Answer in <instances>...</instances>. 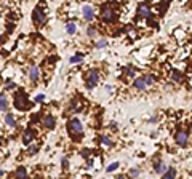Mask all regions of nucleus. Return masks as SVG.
Masks as SVG:
<instances>
[{
  "label": "nucleus",
  "instance_id": "obj_3",
  "mask_svg": "<svg viewBox=\"0 0 192 179\" xmlns=\"http://www.w3.org/2000/svg\"><path fill=\"white\" fill-rule=\"evenodd\" d=\"M102 19H104L106 22H114V21L117 19L114 10H112L109 5H104V7H102Z\"/></svg>",
  "mask_w": 192,
  "mask_h": 179
},
{
  "label": "nucleus",
  "instance_id": "obj_11",
  "mask_svg": "<svg viewBox=\"0 0 192 179\" xmlns=\"http://www.w3.org/2000/svg\"><path fill=\"white\" fill-rule=\"evenodd\" d=\"M29 79L31 80H37V79H39V69H37L35 66H32L31 67V71H29Z\"/></svg>",
  "mask_w": 192,
  "mask_h": 179
},
{
  "label": "nucleus",
  "instance_id": "obj_22",
  "mask_svg": "<svg viewBox=\"0 0 192 179\" xmlns=\"http://www.w3.org/2000/svg\"><path fill=\"white\" fill-rule=\"evenodd\" d=\"M117 166H119V163H112V165H109V166H107V173L115 171V169H117Z\"/></svg>",
  "mask_w": 192,
  "mask_h": 179
},
{
  "label": "nucleus",
  "instance_id": "obj_8",
  "mask_svg": "<svg viewBox=\"0 0 192 179\" xmlns=\"http://www.w3.org/2000/svg\"><path fill=\"white\" fill-rule=\"evenodd\" d=\"M82 13H83V18H85L87 21H91L93 18H95V13H93V8H91L90 5H85V7H83Z\"/></svg>",
  "mask_w": 192,
  "mask_h": 179
},
{
  "label": "nucleus",
  "instance_id": "obj_7",
  "mask_svg": "<svg viewBox=\"0 0 192 179\" xmlns=\"http://www.w3.org/2000/svg\"><path fill=\"white\" fill-rule=\"evenodd\" d=\"M45 13L40 10V7H37L35 10H34V21L35 22H39V24H42V22H45Z\"/></svg>",
  "mask_w": 192,
  "mask_h": 179
},
{
  "label": "nucleus",
  "instance_id": "obj_27",
  "mask_svg": "<svg viewBox=\"0 0 192 179\" xmlns=\"http://www.w3.org/2000/svg\"><path fill=\"white\" fill-rule=\"evenodd\" d=\"M95 34H96V30H95V29H88V35H91V37H93Z\"/></svg>",
  "mask_w": 192,
  "mask_h": 179
},
{
  "label": "nucleus",
  "instance_id": "obj_23",
  "mask_svg": "<svg viewBox=\"0 0 192 179\" xmlns=\"http://www.w3.org/2000/svg\"><path fill=\"white\" fill-rule=\"evenodd\" d=\"M101 141H102V144H106V146H112V141L109 139V137H106V136H102Z\"/></svg>",
  "mask_w": 192,
  "mask_h": 179
},
{
  "label": "nucleus",
  "instance_id": "obj_5",
  "mask_svg": "<svg viewBox=\"0 0 192 179\" xmlns=\"http://www.w3.org/2000/svg\"><path fill=\"white\" fill-rule=\"evenodd\" d=\"M187 139H189V134H187V131L179 130V131L176 133V142H178L179 146H182V147L187 144Z\"/></svg>",
  "mask_w": 192,
  "mask_h": 179
},
{
  "label": "nucleus",
  "instance_id": "obj_18",
  "mask_svg": "<svg viewBox=\"0 0 192 179\" xmlns=\"http://www.w3.org/2000/svg\"><path fill=\"white\" fill-rule=\"evenodd\" d=\"M143 80H144V83H146V86H147V85H151V83H154V82H155V79H154V75H147V77H143Z\"/></svg>",
  "mask_w": 192,
  "mask_h": 179
},
{
  "label": "nucleus",
  "instance_id": "obj_24",
  "mask_svg": "<svg viewBox=\"0 0 192 179\" xmlns=\"http://www.w3.org/2000/svg\"><path fill=\"white\" fill-rule=\"evenodd\" d=\"M106 45H107L106 40H99V42L96 43V47H98V48H102V47H106Z\"/></svg>",
  "mask_w": 192,
  "mask_h": 179
},
{
  "label": "nucleus",
  "instance_id": "obj_26",
  "mask_svg": "<svg viewBox=\"0 0 192 179\" xmlns=\"http://www.w3.org/2000/svg\"><path fill=\"white\" fill-rule=\"evenodd\" d=\"M138 173H139V171H138L136 168H134V169H130V176H131V178H136Z\"/></svg>",
  "mask_w": 192,
  "mask_h": 179
},
{
  "label": "nucleus",
  "instance_id": "obj_25",
  "mask_svg": "<svg viewBox=\"0 0 192 179\" xmlns=\"http://www.w3.org/2000/svg\"><path fill=\"white\" fill-rule=\"evenodd\" d=\"M167 8H168V2H165V3H163V5H162V7H158V11H160V13H163V11L167 10Z\"/></svg>",
  "mask_w": 192,
  "mask_h": 179
},
{
  "label": "nucleus",
  "instance_id": "obj_6",
  "mask_svg": "<svg viewBox=\"0 0 192 179\" xmlns=\"http://www.w3.org/2000/svg\"><path fill=\"white\" fill-rule=\"evenodd\" d=\"M138 15L139 16H143V18H151V8H149L146 3H141V5H139V8H138Z\"/></svg>",
  "mask_w": 192,
  "mask_h": 179
},
{
  "label": "nucleus",
  "instance_id": "obj_12",
  "mask_svg": "<svg viewBox=\"0 0 192 179\" xmlns=\"http://www.w3.org/2000/svg\"><path fill=\"white\" fill-rule=\"evenodd\" d=\"M175 178H176V169L175 168H170L165 173V176H163V179H175Z\"/></svg>",
  "mask_w": 192,
  "mask_h": 179
},
{
  "label": "nucleus",
  "instance_id": "obj_10",
  "mask_svg": "<svg viewBox=\"0 0 192 179\" xmlns=\"http://www.w3.org/2000/svg\"><path fill=\"white\" fill-rule=\"evenodd\" d=\"M43 123H45L46 128H53V126H55V117H53V115H46V117L43 118Z\"/></svg>",
  "mask_w": 192,
  "mask_h": 179
},
{
  "label": "nucleus",
  "instance_id": "obj_4",
  "mask_svg": "<svg viewBox=\"0 0 192 179\" xmlns=\"http://www.w3.org/2000/svg\"><path fill=\"white\" fill-rule=\"evenodd\" d=\"M98 80H99L98 72L95 71V69H91V71L87 74V86H88V88H93V86L98 83Z\"/></svg>",
  "mask_w": 192,
  "mask_h": 179
},
{
  "label": "nucleus",
  "instance_id": "obj_32",
  "mask_svg": "<svg viewBox=\"0 0 192 179\" xmlns=\"http://www.w3.org/2000/svg\"><path fill=\"white\" fill-rule=\"evenodd\" d=\"M0 42H2V40H0Z\"/></svg>",
  "mask_w": 192,
  "mask_h": 179
},
{
  "label": "nucleus",
  "instance_id": "obj_31",
  "mask_svg": "<svg viewBox=\"0 0 192 179\" xmlns=\"http://www.w3.org/2000/svg\"><path fill=\"white\" fill-rule=\"evenodd\" d=\"M119 179H125V178H122V176H120V178H119Z\"/></svg>",
  "mask_w": 192,
  "mask_h": 179
},
{
  "label": "nucleus",
  "instance_id": "obj_9",
  "mask_svg": "<svg viewBox=\"0 0 192 179\" xmlns=\"http://www.w3.org/2000/svg\"><path fill=\"white\" fill-rule=\"evenodd\" d=\"M32 137H34V133H32V130H26V131H24V136H22V142H24V144H31Z\"/></svg>",
  "mask_w": 192,
  "mask_h": 179
},
{
  "label": "nucleus",
  "instance_id": "obj_13",
  "mask_svg": "<svg viewBox=\"0 0 192 179\" xmlns=\"http://www.w3.org/2000/svg\"><path fill=\"white\" fill-rule=\"evenodd\" d=\"M134 86H136L138 90H146V83H144L143 79H136V80H134Z\"/></svg>",
  "mask_w": 192,
  "mask_h": 179
},
{
  "label": "nucleus",
  "instance_id": "obj_28",
  "mask_svg": "<svg viewBox=\"0 0 192 179\" xmlns=\"http://www.w3.org/2000/svg\"><path fill=\"white\" fill-rule=\"evenodd\" d=\"M126 74H128V75H133V74H134V71H133V69H130V67H128V69H126Z\"/></svg>",
  "mask_w": 192,
  "mask_h": 179
},
{
  "label": "nucleus",
  "instance_id": "obj_1",
  "mask_svg": "<svg viewBox=\"0 0 192 179\" xmlns=\"http://www.w3.org/2000/svg\"><path fill=\"white\" fill-rule=\"evenodd\" d=\"M67 130H69V134H72L74 137H77L78 134H82L83 126H82L80 120H77V118H72V120L67 122Z\"/></svg>",
  "mask_w": 192,
  "mask_h": 179
},
{
  "label": "nucleus",
  "instance_id": "obj_14",
  "mask_svg": "<svg viewBox=\"0 0 192 179\" xmlns=\"http://www.w3.org/2000/svg\"><path fill=\"white\" fill-rule=\"evenodd\" d=\"M16 178H18V179H26V178H27L26 169H24V168H18V171H16Z\"/></svg>",
  "mask_w": 192,
  "mask_h": 179
},
{
  "label": "nucleus",
  "instance_id": "obj_19",
  "mask_svg": "<svg viewBox=\"0 0 192 179\" xmlns=\"http://www.w3.org/2000/svg\"><path fill=\"white\" fill-rule=\"evenodd\" d=\"M155 171H157V173H163V171H165V165H163L162 162L157 163V165H155Z\"/></svg>",
  "mask_w": 192,
  "mask_h": 179
},
{
  "label": "nucleus",
  "instance_id": "obj_20",
  "mask_svg": "<svg viewBox=\"0 0 192 179\" xmlns=\"http://www.w3.org/2000/svg\"><path fill=\"white\" fill-rule=\"evenodd\" d=\"M7 125L8 126H15L16 125L15 120H13V115H7Z\"/></svg>",
  "mask_w": 192,
  "mask_h": 179
},
{
  "label": "nucleus",
  "instance_id": "obj_21",
  "mask_svg": "<svg viewBox=\"0 0 192 179\" xmlns=\"http://www.w3.org/2000/svg\"><path fill=\"white\" fill-rule=\"evenodd\" d=\"M82 59H83V54H77V56L71 58V62H78V61H82Z\"/></svg>",
  "mask_w": 192,
  "mask_h": 179
},
{
  "label": "nucleus",
  "instance_id": "obj_16",
  "mask_svg": "<svg viewBox=\"0 0 192 179\" xmlns=\"http://www.w3.org/2000/svg\"><path fill=\"white\" fill-rule=\"evenodd\" d=\"M171 79L175 80V82H181L182 80V74H179L178 71H173V74H171Z\"/></svg>",
  "mask_w": 192,
  "mask_h": 179
},
{
  "label": "nucleus",
  "instance_id": "obj_2",
  "mask_svg": "<svg viewBox=\"0 0 192 179\" xmlns=\"http://www.w3.org/2000/svg\"><path fill=\"white\" fill-rule=\"evenodd\" d=\"M15 105H16V109H19V111H26V109H29V101H27V96H26L24 91L16 93Z\"/></svg>",
  "mask_w": 192,
  "mask_h": 179
},
{
  "label": "nucleus",
  "instance_id": "obj_15",
  "mask_svg": "<svg viewBox=\"0 0 192 179\" xmlns=\"http://www.w3.org/2000/svg\"><path fill=\"white\" fill-rule=\"evenodd\" d=\"M7 109V96L0 94V111H5Z\"/></svg>",
  "mask_w": 192,
  "mask_h": 179
},
{
  "label": "nucleus",
  "instance_id": "obj_29",
  "mask_svg": "<svg viewBox=\"0 0 192 179\" xmlns=\"http://www.w3.org/2000/svg\"><path fill=\"white\" fill-rule=\"evenodd\" d=\"M35 101H43V94H39V96L35 98Z\"/></svg>",
  "mask_w": 192,
  "mask_h": 179
},
{
  "label": "nucleus",
  "instance_id": "obj_17",
  "mask_svg": "<svg viewBox=\"0 0 192 179\" xmlns=\"http://www.w3.org/2000/svg\"><path fill=\"white\" fill-rule=\"evenodd\" d=\"M66 30H67V34H74V32H75V24H74V22H67Z\"/></svg>",
  "mask_w": 192,
  "mask_h": 179
},
{
  "label": "nucleus",
  "instance_id": "obj_30",
  "mask_svg": "<svg viewBox=\"0 0 192 179\" xmlns=\"http://www.w3.org/2000/svg\"><path fill=\"white\" fill-rule=\"evenodd\" d=\"M2 174H3V171H0V176H2Z\"/></svg>",
  "mask_w": 192,
  "mask_h": 179
}]
</instances>
